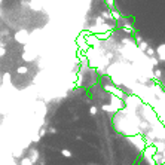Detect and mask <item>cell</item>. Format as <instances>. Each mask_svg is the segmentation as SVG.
<instances>
[{"instance_id": "1", "label": "cell", "mask_w": 165, "mask_h": 165, "mask_svg": "<svg viewBox=\"0 0 165 165\" xmlns=\"http://www.w3.org/2000/svg\"><path fill=\"white\" fill-rule=\"evenodd\" d=\"M15 40H17L18 43H21V45H27V43L30 42V33H28L27 30L21 28V30H18V31L15 33Z\"/></svg>"}, {"instance_id": "2", "label": "cell", "mask_w": 165, "mask_h": 165, "mask_svg": "<svg viewBox=\"0 0 165 165\" xmlns=\"http://www.w3.org/2000/svg\"><path fill=\"white\" fill-rule=\"evenodd\" d=\"M104 89H106L107 92H110L112 95H116V97H119V98H122V100H123V98H126V97H125V94H123V91H122V89H119V88H116L115 85H113V86H112V85H106V86H104Z\"/></svg>"}, {"instance_id": "3", "label": "cell", "mask_w": 165, "mask_h": 165, "mask_svg": "<svg viewBox=\"0 0 165 165\" xmlns=\"http://www.w3.org/2000/svg\"><path fill=\"white\" fill-rule=\"evenodd\" d=\"M28 6L33 11H42V0H30Z\"/></svg>"}, {"instance_id": "4", "label": "cell", "mask_w": 165, "mask_h": 165, "mask_svg": "<svg viewBox=\"0 0 165 165\" xmlns=\"http://www.w3.org/2000/svg\"><path fill=\"white\" fill-rule=\"evenodd\" d=\"M156 55L161 61H165V43H162L156 48Z\"/></svg>"}, {"instance_id": "5", "label": "cell", "mask_w": 165, "mask_h": 165, "mask_svg": "<svg viewBox=\"0 0 165 165\" xmlns=\"http://www.w3.org/2000/svg\"><path fill=\"white\" fill-rule=\"evenodd\" d=\"M101 110L106 112V113H116V112H118V109H116L112 103H110V104H104V106L101 107Z\"/></svg>"}, {"instance_id": "6", "label": "cell", "mask_w": 165, "mask_h": 165, "mask_svg": "<svg viewBox=\"0 0 165 165\" xmlns=\"http://www.w3.org/2000/svg\"><path fill=\"white\" fill-rule=\"evenodd\" d=\"M85 40H86V43H88V45H95V43L100 40V37H98V36H94V34H91V36L85 37Z\"/></svg>"}, {"instance_id": "7", "label": "cell", "mask_w": 165, "mask_h": 165, "mask_svg": "<svg viewBox=\"0 0 165 165\" xmlns=\"http://www.w3.org/2000/svg\"><path fill=\"white\" fill-rule=\"evenodd\" d=\"M144 153L149 155V156H155V155H156V147H155V146L146 147V149H144Z\"/></svg>"}, {"instance_id": "8", "label": "cell", "mask_w": 165, "mask_h": 165, "mask_svg": "<svg viewBox=\"0 0 165 165\" xmlns=\"http://www.w3.org/2000/svg\"><path fill=\"white\" fill-rule=\"evenodd\" d=\"M28 72V67L27 66H23V67H18L17 69V73H20V74H26Z\"/></svg>"}, {"instance_id": "9", "label": "cell", "mask_w": 165, "mask_h": 165, "mask_svg": "<svg viewBox=\"0 0 165 165\" xmlns=\"http://www.w3.org/2000/svg\"><path fill=\"white\" fill-rule=\"evenodd\" d=\"M147 48H149V45H147L146 42H140V45H138V49H140V51L146 52V51H147Z\"/></svg>"}, {"instance_id": "10", "label": "cell", "mask_w": 165, "mask_h": 165, "mask_svg": "<svg viewBox=\"0 0 165 165\" xmlns=\"http://www.w3.org/2000/svg\"><path fill=\"white\" fill-rule=\"evenodd\" d=\"M146 55H149V57H155L156 55V49H153V48H147V51H146Z\"/></svg>"}, {"instance_id": "11", "label": "cell", "mask_w": 165, "mask_h": 165, "mask_svg": "<svg viewBox=\"0 0 165 165\" xmlns=\"http://www.w3.org/2000/svg\"><path fill=\"white\" fill-rule=\"evenodd\" d=\"M37 155H39V152H37V150H31V156H28V158L31 159V162H34V161L37 159Z\"/></svg>"}, {"instance_id": "12", "label": "cell", "mask_w": 165, "mask_h": 165, "mask_svg": "<svg viewBox=\"0 0 165 165\" xmlns=\"http://www.w3.org/2000/svg\"><path fill=\"white\" fill-rule=\"evenodd\" d=\"M61 153H63V156H66V158H72V152H70L69 149H63Z\"/></svg>"}, {"instance_id": "13", "label": "cell", "mask_w": 165, "mask_h": 165, "mask_svg": "<svg viewBox=\"0 0 165 165\" xmlns=\"http://www.w3.org/2000/svg\"><path fill=\"white\" fill-rule=\"evenodd\" d=\"M97 112H98V107H95V106H91L89 107V115H97Z\"/></svg>"}, {"instance_id": "14", "label": "cell", "mask_w": 165, "mask_h": 165, "mask_svg": "<svg viewBox=\"0 0 165 165\" xmlns=\"http://www.w3.org/2000/svg\"><path fill=\"white\" fill-rule=\"evenodd\" d=\"M122 17L119 15V12H116V11H113L112 12V20H120Z\"/></svg>"}, {"instance_id": "15", "label": "cell", "mask_w": 165, "mask_h": 165, "mask_svg": "<svg viewBox=\"0 0 165 165\" xmlns=\"http://www.w3.org/2000/svg\"><path fill=\"white\" fill-rule=\"evenodd\" d=\"M161 76H162V72H161L159 69H156V70H155V74H153V77H156V79H159Z\"/></svg>"}, {"instance_id": "16", "label": "cell", "mask_w": 165, "mask_h": 165, "mask_svg": "<svg viewBox=\"0 0 165 165\" xmlns=\"http://www.w3.org/2000/svg\"><path fill=\"white\" fill-rule=\"evenodd\" d=\"M153 158H155V161H156L158 164H162V162H164V161H162V156H161V155H158V153H156Z\"/></svg>"}, {"instance_id": "17", "label": "cell", "mask_w": 165, "mask_h": 165, "mask_svg": "<svg viewBox=\"0 0 165 165\" xmlns=\"http://www.w3.org/2000/svg\"><path fill=\"white\" fill-rule=\"evenodd\" d=\"M104 20H110L112 18V15H110V12H103V15H101Z\"/></svg>"}, {"instance_id": "18", "label": "cell", "mask_w": 165, "mask_h": 165, "mask_svg": "<svg viewBox=\"0 0 165 165\" xmlns=\"http://www.w3.org/2000/svg\"><path fill=\"white\" fill-rule=\"evenodd\" d=\"M95 21H97V26L104 24V18H103V17H97V20H95Z\"/></svg>"}, {"instance_id": "19", "label": "cell", "mask_w": 165, "mask_h": 165, "mask_svg": "<svg viewBox=\"0 0 165 165\" xmlns=\"http://www.w3.org/2000/svg\"><path fill=\"white\" fill-rule=\"evenodd\" d=\"M48 132H49V134H55V132H57V128H54V126H51V128L48 129Z\"/></svg>"}, {"instance_id": "20", "label": "cell", "mask_w": 165, "mask_h": 165, "mask_svg": "<svg viewBox=\"0 0 165 165\" xmlns=\"http://www.w3.org/2000/svg\"><path fill=\"white\" fill-rule=\"evenodd\" d=\"M150 61H152V64H153V66H155V67H156V66H158V60H156V58H155V57H152V60H150Z\"/></svg>"}, {"instance_id": "21", "label": "cell", "mask_w": 165, "mask_h": 165, "mask_svg": "<svg viewBox=\"0 0 165 165\" xmlns=\"http://www.w3.org/2000/svg\"><path fill=\"white\" fill-rule=\"evenodd\" d=\"M45 134H46V129H43V128H42V129L39 131V135H40V137H43Z\"/></svg>"}, {"instance_id": "22", "label": "cell", "mask_w": 165, "mask_h": 165, "mask_svg": "<svg viewBox=\"0 0 165 165\" xmlns=\"http://www.w3.org/2000/svg\"><path fill=\"white\" fill-rule=\"evenodd\" d=\"M107 5H109V6H113V5H115V0H107Z\"/></svg>"}]
</instances>
